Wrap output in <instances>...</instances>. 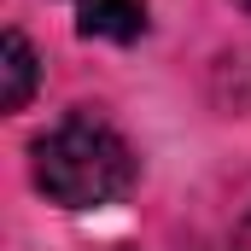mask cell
Segmentation results:
<instances>
[{
    "mask_svg": "<svg viewBox=\"0 0 251 251\" xmlns=\"http://www.w3.org/2000/svg\"><path fill=\"white\" fill-rule=\"evenodd\" d=\"M35 181L64 210H100V204L128 193L134 152H128V140L105 117L76 111V117L53 123L35 140Z\"/></svg>",
    "mask_w": 251,
    "mask_h": 251,
    "instance_id": "1",
    "label": "cell"
},
{
    "mask_svg": "<svg viewBox=\"0 0 251 251\" xmlns=\"http://www.w3.org/2000/svg\"><path fill=\"white\" fill-rule=\"evenodd\" d=\"M70 6H76V29L82 35H105V41L146 35V6L140 0H70Z\"/></svg>",
    "mask_w": 251,
    "mask_h": 251,
    "instance_id": "2",
    "label": "cell"
},
{
    "mask_svg": "<svg viewBox=\"0 0 251 251\" xmlns=\"http://www.w3.org/2000/svg\"><path fill=\"white\" fill-rule=\"evenodd\" d=\"M240 6H246V12H251V0H240Z\"/></svg>",
    "mask_w": 251,
    "mask_h": 251,
    "instance_id": "5",
    "label": "cell"
},
{
    "mask_svg": "<svg viewBox=\"0 0 251 251\" xmlns=\"http://www.w3.org/2000/svg\"><path fill=\"white\" fill-rule=\"evenodd\" d=\"M228 251H251V210H246V222L234 228V246H228Z\"/></svg>",
    "mask_w": 251,
    "mask_h": 251,
    "instance_id": "4",
    "label": "cell"
},
{
    "mask_svg": "<svg viewBox=\"0 0 251 251\" xmlns=\"http://www.w3.org/2000/svg\"><path fill=\"white\" fill-rule=\"evenodd\" d=\"M0 105L6 111H24L29 105V94H35V47L18 35V29H6V41H0Z\"/></svg>",
    "mask_w": 251,
    "mask_h": 251,
    "instance_id": "3",
    "label": "cell"
}]
</instances>
